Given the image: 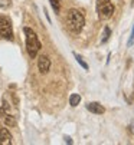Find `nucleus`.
Listing matches in <instances>:
<instances>
[{
    "mask_svg": "<svg viewBox=\"0 0 134 145\" xmlns=\"http://www.w3.org/2000/svg\"><path fill=\"white\" fill-rule=\"evenodd\" d=\"M84 25H85V19L79 10L71 9L66 13V26L72 33H79L84 29Z\"/></svg>",
    "mask_w": 134,
    "mask_h": 145,
    "instance_id": "obj_1",
    "label": "nucleus"
},
{
    "mask_svg": "<svg viewBox=\"0 0 134 145\" xmlns=\"http://www.w3.org/2000/svg\"><path fill=\"white\" fill-rule=\"evenodd\" d=\"M23 32H25V37H26V50H28V53H29L30 57H36L38 56V52L42 48L40 40H39L38 35L30 27H25Z\"/></svg>",
    "mask_w": 134,
    "mask_h": 145,
    "instance_id": "obj_2",
    "label": "nucleus"
},
{
    "mask_svg": "<svg viewBox=\"0 0 134 145\" xmlns=\"http://www.w3.org/2000/svg\"><path fill=\"white\" fill-rule=\"evenodd\" d=\"M97 10L101 20H108L114 14V5L110 0H97Z\"/></svg>",
    "mask_w": 134,
    "mask_h": 145,
    "instance_id": "obj_3",
    "label": "nucleus"
},
{
    "mask_svg": "<svg viewBox=\"0 0 134 145\" xmlns=\"http://www.w3.org/2000/svg\"><path fill=\"white\" fill-rule=\"evenodd\" d=\"M0 37L12 40L13 39V29H12V22L6 16H0Z\"/></svg>",
    "mask_w": 134,
    "mask_h": 145,
    "instance_id": "obj_4",
    "label": "nucleus"
},
{
    "mask_svg": "<svg viewBox=\"0 0 134 145\" xmlns=\"http://www.w3.org/2000/svg\"><path fill=\"white\" fill-rule=\"evenodd\" d=\"M38 69H39V72L42 75L49 72V69H51V60H49V57L46 55H42V56L38 57Z\"/></svg>",
    "mask_w": 134,
    "mask_h": 145,
    "instance_id": "obj_5",
    "label": "nucleus"
},
{
    "mask_svg": "<svg viewBox=\"0 0 134 145\" xmlns=\"http://www.w3.org/2000/svg\"><path fill=\"white\" fill-rule=\"evenodd\" d=\"M86 109L89 112H92V114H97V115L105 112V108L101 105V103H98V102H89V103H86Z\"/></svg>",
    "mask_w": 134,
    "mask_h": 145,
    "instance_id": "obj_6",
    "label": "nucleus"
},
{
    "mask_svg": "<svg viewBox=\"0 0 134 145\" xmlns=\"http://www.w3.org/2000/svg\"><path fill=\"white\" fill-rule=\"evenodd\" d=\"M0 114H2V119H3V122L6 123L7 127H15V125H16V119H15V116L10 115V114H7V111H6L5 108L0 109Z\"/></svg>",
    "mask_w": 134,
    "mask_h": 145,
    "instance_id": "obj_7",
    "label": "nucleus"
},
{
    "mask_svg": "<svg viewBox=\"0 0 134 145\" xmlns=\"http://www.w3.org/2000/svg\"><path fill=\"white\" fill-rule=\"evenodd\" d=\"M12 144V135L6 128H0V145H10Z\"/></svg>",
    "mask_w": 134,
    "mask_h": 145,
    "instance_id": "obj_8",
    "label": "nucleus"
},
{
    "mask_svg": "<svg viewBox=\"0 0 134 145\" xmlns=\"http://www.w3.org/2000/svg\"><path fill=\"white\" fill-rule=\"evenodd\" d=\"M79 102H81V95H78V93H72V95H71V98H69V103H71V106H77Z\"/></svg>",
    "mask_w": 134,
    "mask_h": 145,
    "instance_id": "obj_9",
    "label": "nucleus"
},
{
    "mask_svg": "<svg viewBox=\"0 0 134 145\" xmlns=\"http://www.w3.org/2000/svg\"><path fill=\"white\" fill-rule=\"evenodd\" d=\"M74 56H75V59H77V62H78V63L84 68V69H86L88 71V63H86V62L82 59V56H79V55H77V53H74Z\"/></svg>",
    "mask_w": 134,
    "mask_h": 145,
    "instance_id": "obj_10",
    "label": "nucleus"
},
{
    "mask_svg": "<svg viewBox=\"0 0 134 145\" xmlns=\"http://www.w3.org/2000/svg\"><path fill=\"white\" fill-rule=\"evenodd\" d=\"M110 36H111V30H110V27H104V37H102V40H101V43H105L107 40L110 39Z\"/></svg>",
    "mask_w": 134,
    "mask_h": 145,
    "instance_id": "obj_11",
    "label": "nucleus"
},
{
    "mask_svg": "<svg viewBox=\"0 0 134 145\" xmlns=\"http://www.w3.org/2000/svg\"><path fill=\"white\" fill-rule=\"evenodd\" d=\"M49 2H51V5H52L53 10H55V12H59V6H61V0H49Z\"/></svg>",
    "mask_w": 134,
    "mask_h": 145,
    "instance_id": "obj_12",
    "label": "nucleus"
},
{
    "mask_svg": "<svg viewBox=\"0 0 134 145\" xmlns=\"http://www.w3.org/2000/svg\"><path fill=\"white\" fill-rule=\"evenodd\" d=\"M134 42V26H133V30H131V36H130V40H128V46H131Z\"/></svg>",
    "mask_w": 134,
    "mask_h": 145,
    "instance_id": "obj_13",
    "label": "nucleus"
},
{
    "mask_svg": "<svg viewBox=\"0 0 134 145\" xmlns=\"http://www.w3.org/2000/svg\"><path fill=\"white\" fill-rule=\"evenodd\" d=\"M65 139H66V142H68V144H72V141H71V138H68V137H66Z\"/></svg>",
    "mask_w": 134,
    "mask_h": 145,
    "instance_id": "obj_14",
    "label": "nucleus"
}]
</instances>
